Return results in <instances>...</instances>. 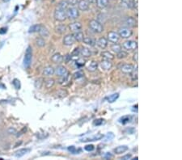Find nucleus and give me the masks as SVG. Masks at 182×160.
Here are the masks:
<instances>
[{
  "mask_svg": "<svg viewBox=\"0 0 182 160\" xmlns=\"http://www.w3.org/2000/svg\"><path fill=\"white\" fill-rule=\"evenodd\" d=\"M67 150L70 151L71 154H74V155H75V154H80V152H81V149H76L75 147H74V146L69 147L67 148Z\"/></svg>",
  "mask_w": 182,
  "mask_h": 160,
  "instance_id": "obj_38",
  "label": "nucleus"
},
{
  "mask_svg": "<svg viewBox=\"0 0 182 160\" xmlns=\"http://www.w3.org/2000/svg\"><path fill=\"white\" fill-rule=\"evenodd\" d=\"M130 159L131 160H138V157H135V158H133V159H132V158H131Z\"/></svg>",
  "mask_w": 182,
  "mask_h": 160,
  "instance_id": "obj_57",
  "label": "nucleus"
},
{
  "mask_svg": "<svg viewBox=\"0 0 182 160\" xmlns=\"http://www.w3.org/2000/svg\"><path fill=\"white\" fill-rule=\"evenodd\" d=\"M131 120H132V116H124L121 117L119 121H120L121 124H127V123H129Z\"/></svg>",
  "mask_w": 182,
  "mask_h": 160,
  "instance_id": "obj_30",
  "label": "nucleus"
},
{
  "mask_svg": "<svg viewBox=\"0 0 182 160\" xmlns=\"http://www.w3.org/2000/svg\"><path fill=\"white\" fill-rule=\"evenodd\" d=\"M125 24L127 25L128 27H130V28H134V27H137L138 22H137V20L133 17L129 16V17L125 18Z\"/></svg>",
  "mask_w": 182,
  "mask_h": 160,
  "instance_id": "obj_9",
  "label": "nucleus"
},
{
  "mask_svg": "<svg viewBox=\"0 0 182 160\" xmlns=\"http://www.w3.org/2000/svg\"><path fill=\"white\" fill-rule=\"evenodd\" d=\"M75 39L72 34H68L66 36H64L63 38V44L67 45V46H71L75 43Z\"/></svg>",
  "mask_w": 182,
  "mask_h": 160,
  "instance_id": "obj_10",
  "label": "nucleus"
},
{
  "mask_svg": "<svg viewBox=\"0 0 182 160\" xmlns=\"http://www.w3.org/2000/svg\"><path fill=\"white\" fill-rule=\"evenodd\" d=\"M7 28H0V34H5V33H7Z\"/></svg>",
  "mask_w": 182,
  "mask_h": 160,
  "instance_id": "obj_55",
  "label": "nucleus"
},
{
  "mask_svg": "<svg viewBox=\"0 0 182 160\" xmlns=\"http://www.w3.org/2000/svg\"><path fill=\"white\" fill-rule=\"evenodd\" d=\"M55 32L58 34H63L67 32V26L64 24H59L55 27Z\"/></svg>",
  "mask_w": 182,
  "mask_h": 160,
  "instance_id": "obj_24",
  "label": "nucleus"
},
{
  "mask_svg": "<svg viewBox=\"0 0 182 160\" xmlns=\"http://www.w3.org/2000/svg\"><path fill=\"white\" fill-rule=\"evenodd\" d=\"M104 123V120L103 119H97V120H96L94 121V125H96V126H99V125H100V124H102Z\"/></svg>",
  "mask_w": 182,
  "mask_h": 160,
  "instance_id": "obj_48",
  "label": "nucleus"
},
{
  "mask_svg": "<svg viewBox=\"0 0 182 160\" xmlns=\"http://www.w3.org/2000/svg\"><path fill=\"white\" fill-rule=\"evenodd\" d=\"M40 24H35V25H32L29 28V30H28V32L29 33H33V32H38L40 28Z\"/></svg>",
  "mask_w": 182,
  "mask_h": 160,
  "instance_id": "obj_34",
  "label": "nucleus"
},
{
  "mask_svg": "<svg viewBox=\"0 0 182 160\" xmlns=\"http://www.w3.org/2000/svg\"><path fill=\"white\" fill-rule=\"evenodd\" d=\"M100 67L104 71H109L113 67V63L110 60L104 59L102 62H100Z\"/></svg>",
  "mask_w": 182,
  "mask_h": 160,
  "instance_id": "obj_14",
  "label": "nucleus"
},
{
  "mask_svg": "<svg viewBox=\"0 0 182 160\" xmlns=\"http://www.w3.org/2000/svg\"><path fill=\"white\" fill-rule=\"evenodd\" d=\"M104 142H109V141H112V140L114 138L115 136H114L113 133L110 132V133H107L106 136H104Z\"/></svg>",
  "mask_w": 182,
  "mask_h": 160,
  "instance_id": "obj_41",
  "label": "nucleus"
},
{
  "mask_svg": "<svg viewBox=\"0 0 182 160\" xmlns=\"http://www.w3.org/2000/svg\"><path fill=\"white\" fill-rule=\"evenodd\" d=\"M83 42L85 43V44H88L90 46H94V45L96 44V41H95L92 38L89 37V36H86V37H84V40H83Z\"/></svg>",
  "mask_w": 182,
  "mask_h": 160,
  "instance_id": "obj_32",
  "label": "nucleus"
},
{
  "mask_svg": "<svg viewBox=\"0 0 182 160\" xmlns=\"http://www.w3.org/2000/svg\"><path fill=\"white\" fill-rule=\"evenodd\" d=\"M78 7L82 11H86L89 9V3L87 0H80L78 2Z\"/></svg>",
  "mask_w": 182,
  "mask_h": 160,
  "instance_id": "obj_13",
  "label": "nucleus"
},
{
  "mask_svg": "<svg viewBox=\"0 0 182 160\" xmlns=\"http://www.w3.org/2000/svg\"><path fill=\"white\" fill-rule=\"evenodd\" d=\"M36 46H38L40 48H42V47H44V45H45V41H44L43 38L38 37V38L36 39Z\"/></svg>",
  "mask_w": 182,
  "mask_h": 160,
  "instance_id": "obj_36",
  "label": "nucleus"
},
{
  "mask_svg": "<svg viewBox=\"0 0 182 160\" xmlns=\"http://www.w3.org/2000/svg\"><path fill=\"white\" fill-rule=\"evenodd\" d=\"M103 138H104V135H103V134H101V133H97L96 135H95V136H93V137L84 138V139H81V142H94V141H99V140H101Z\"/></svg>",
  "mask_w": 182,
  "mask_h": 160,
  "instance_id": "obj_15",
  "label": "nucleus"
},
{
  "mask_svg": "<svg viewBox=\"0 0 182 160\" xmlns=\"http://www.w3.org/2000/svg\"><path fill=\"white\" fill-rule=\"evenodd\" d=\"M133 60L135 62H138V52H135V53L133 54Z\"/></svg>",
  "mask_w": 182,
  "mask_h": 160,
  "instance_id": "obj_54",
  "label": "nucleus"
},
{
  "mask_svg": "<svg viewBox=\"0 0 182 160\" xmlns=\"http://www.w3.org/2000/svg\"><path fill=\"white\" fill-rule=\"evenodd\" d=\"M44 84V79L43 78H38L37 79H36L35 83H34V86L36 88L40 89L42 87V86Z\"/></svg>",
  "mask_w": 182,
  "mask_h": 160,
  "instance_id": "obj_31",
  "label": "nucleus"
},
{
  "mask_svg": "<svg viewBox=\"0 0 182 160\" xmlns=\"http://www.w3.org/2000/svg\"><path fill=\"white\" fill-rule=\"evenodd\" d=\"M127 56H128V53L125 52V51H122V50H121L120 52L117 53V58L118 59H123V58H127Z\"/></svg>",
  "mask_w": 182,
  "mask_h": 160,
  "instance_id": "obj_40",
  "label": "nucleus"
},
{
  "mask_svg": "<svg viewBox=\"0 0 182 160\" xmlns=\"http://www.w3.org/2000/svg\"><path fill=\"white\" fill-rule=\"evenodd\" d=\"M129 150V147L127 146H120V147H116L114 149V153L116 155H121L122 153H125V151Z\"/></svg>",
  "mask_w": 182,
  "mask_h": 160,
  "instance_id": "obj_21",
  "label": "nucleus"
},
{
  "mask_svg": "<svg viewBox=\"0 0 182 160\" xmlns=\"http://www.w3.org/2000/svg\"><path fill=\"white\" fill-rule=\"evenodd\" d=\"M38 32H39V33H40V35L41 36H43V37H49V30L45 28V27L41 25V26H40V30H39Z\"/></svg>",
  "mask_w": 182,
  "mask_h": 160,
  "instance_id": "obj_28",
  "label": "nucleus"
},
{
  "mask_svg": "<svg viewBox=\"0 0 182 160\" xmlns=\"http://www.w3.org/2000/svg\"><path fill=\"white\" fill-rule=\"evenodd\" d=\"M88 25L90 29L96 33H100L104 31V27L101 24V23H100L98 20H95V19L91 20L89 22Z\"/></svg>",
  "mask_w": 182,
  "mask_h": 160,
  "instance_id": "obj_1",
  "label": "nucleus"
},
{
  "mask_svg": "<svg viewBox=\"0 0 182 160\" xmlns=\"http://www.w3.org/2000/svg\"><path fill=\"white\" fill-rule=\"evenodd\" d=\"M69 28L71 31L76 32H80L82 29V24L80 22H74L71 23L69 25Z\"/></svg>",
  "mask_w": 182,
  "mask_h": 160,
  "instance_id": "obj_16",
  "label": "nucleus"
},
{
  "mask_svg": "<svg viewBox=\"0 0 182 160\" xmlns=\"http://www.w3.org/2000/svg\"><path fill=\"white\" fill-rule=\"evenodd\" d=\"M111 49L114 52V53H117L118 52H120L121 50V46L120 44L114 43V44L111 46Z\"/></svg>",
  "mask_w": 182,
  "mask_h": 160,
  "instance_id": "obj_39",
  "label": "nucleus"
},
{
  "mask_svg": "<svg viewBox=\"0 0 182 160\" xmlns=\"http://www.w3.org/2000/svg\"><path fill=\"white\" fill-rule=\"evenodd\" d=\"M98 68V62H96V61H92V62H90L89 66L88 67V71H90V72H94L97 70Z\"/></svg>",
  "mask_w": 182,
  "mask_h": 160,
  "instance_id": "obj_27",
  "label": "nucleus"
},
{
  "mask_svg": "<svg viewBox=\"0 0 182 160\" xmlns=\"http://www.w3.org/2000/svg\"><path fill=\"white\" fill-rule=\"evenodd\" d=\"M86 63V61L84 58H79L77 61H76V66L78 67H84Z\"/></svg>",
  "mask_w": 182,
  "mask_h": 160,
  "instance_id": "obj_43",
  "label": "nucleus"
},
{
  "mask_svg": "<svg viewBox=\"0 0 182 160\" xmlns=\"http://www.w3.org/2000/svg\"><path fill=\"white\" fill-rule=\"evenodd\" d=\"M101 57H102L104 59H107V60H110V61H113L115 57L114 55L111 53L110 52H108V51H104V52H102L101 53Z\"/></svg>",
  "mask_w": 182,
  "mask_h": 160,
  "instance_id": "obj_25",
  "label": "nucleus"
},
{
  "mask_svg": "<svg viewBox=\"0 0 182 160\" xmlns=\"http://www.w3.org/2000/svg\"><path fill=\"white\" fill-rule=\"evenodd\" d=\"M66 13H67V17L71 20H75L80 16L79 10L76 7H74L67 8L66 10Z\"/></svg>",
  "mask_w": 182,
  "mask_h": 160,
  "instance_id": "obj_3",
  "label": "nucleus"
},
{
  "mask_svg": "<svg viewBox=\"0 0 182 160\" xmlns=\"http://www.w3.org/2000/svg\"><path fill=\"white\" fill-rule=\"evenodd\" d=\"M80 49L79 48H75V49H74V51L72 52L71 53V57H75V56H78L79 54H80Z\"/></svg>",
  "mask_w": 182,
  "mask_h": 160,
  "instance_id": "obj_46",
  "label": "nucleus"
},
{
  "mask_svg": "<svg viewBox=\"0 0 182 160\" xmlns=\"http://www.w3.org/2000/svg\"><path fill=\"white\" fill-rule=\"evenodd\" d=\"M67 95H68V92H67V90H65V89H61V90L58 91V92H57V95L59 98L67 97Z\"/></svg>",
  "mask_w": 182,
  "mask_h": 160,
  "instance_id": "obj_37",
  "label": "nucleus"
},
{
  "mask_svg": "<svg viewBox=\"0 0 182 160\" xmlns=\"http://www.w3.org/2000/svg\"><path fill=\"white\" fill-rule=\"evenodd\" d=\"M104 158L105 159H112V158H113V155H112L110 153L107 152L106 154L104 155Z\"/></svg>",
  "mask_w": 182,
  "mask_h": 160,
  "instance_id": "obj_53",
  "label": "nucleus"
},
{
  "mask_svg": "<svg viewBox=\"0 0 182 160\" xmlns=\"http://www.w3.org/2000/svg\"><path fill=\"white\" fill-rule=\"evenodd\" d=\"M131 158H132V155H131V154H127V155H125V156H122L121 159H122V160H129V159H130Z\"/></svg>",
  "mask_w": 182,
  "mask_h": 160,
  "instance_id": "obj_52",
  "label": "nucleus"
},
{
  "mask_svg": "<svg viewBox=\"0 0 182 160\" xmlns=\"http://www.w3.org/2000/svg\"><path fill=\"white\" fill-rule=\"evenodd\" d=\"M3 1L4 3H7V2H9L10 0H3Z\"/></svg>",
  "mask_w": 182,
  "mask_h": 160,
  "instance_id": "obj_58",
  "label": "nucleus"
},
{
  "mask_svg": "<svg viewBox=\"0 0 182 160\" xmlns=\"http://www.w3.org/2000/svg\"><path fill=\"white\" fill-rule=\"evenodd\" d=\"M73 36H74V39L76 41L78 42H82L84 38V33L82 32H74L73 34Z\"/></svg>",
  "mask_w": 182,
  "mask_h": 160,
  "instance_id": "obj_23",
  "label": "nucleus"
},
{
  "mask_svg": "<svg viewBox=\"0 0 182 160\" xmlns=\"http://www.w3.org/2000/svg\"><path fill=\"white\" fill-rule=\"evenodd\" d=\"M51 61L55 64H60L63 62V57L60 53H55L51 57Z\"/></svg>",
  "mask_w": 182,
  "mask_h": 160,
  "instance_id": "obj_17",
  "label": "nucleus"
},
{
  "mask_svg": "<svg viewBox=\"0 0 182 160\" xmlns=\"http://www.w3.org/2000/svg\"><path fill=\"white\" fill-rule=\"evenodd\" d=\"M120 39V36L118 35L117 32H109L108 33V40H109L112 43H117Z\"/></svg>",
  "mask_w": 182,
  "mask_h": 160,
  "instance_id": "obj_7",
  "label": "nucleus"
},
{
  "mask_svg": "<svg viewBox=\"0 0 182 160\" xmlns=\"http://www.w3.org/2000/svg\"><path fill=\"white\" fill-rule=\"evenodd\" d=\"M54 83H55V81L53 79H49L44 81V85H45V87L46 88H51V87H53Z\"/></svg>",
  "mask_w": 182,
  "mask_h": 160,
  "instance_id": "obj_35",
  "label": "nucleus"
},
{
  "mask_svg": "<svg viewBox=\"0 0 182 160\" xmlns=\"http://www.w3.org/2000/svg\"><path fill=\"white\" fill-rule=\"evenodd\" d=\"M121 4L129 9H133L135 7V2L133 0H122Z\"/></svg>",
  "mask_w": 182,
  "mask_h": 160,
  "instance_id": "obj_20",
  "label": "nucleus"
},
{
  "mask_svg": "<svg viewBox=\"0 0 182 160\" xmlns=\"http://www.w3.org/2000/svg\"><path fill=\"white\" fill-rule=\"evenodd\" d=\"M96 1L97 0H88V2L89 3H96Z\"/></svg>",
  "mask_w": 182,
  "mask_h": 160,
  "instance_id": "obj_56",
  "label": "nucleus"
},
{
  "mask_svg": "<svg viewBox=\"0 0 182 160\" xmlns=\"http://www.w3.org/2000/svg\"><path fill=\"white\" fill-rule=\"evenodd\" d=\"M32 50L30 46H28L26 49L24 58V67L25 68H28L30 67L32 62Z\"/></svg>",
  "mask_w": 182,
  "mask_h": 160,
  "instance_id": "obj_2",
  "label": "nucleus"
},
{
  "mask_svg": "<svg viewBox=\"0 0 182 160\" xmlns=\"http://www.w3.org/2000/svg\"><path fill=\"white\" fill-rule=\"evenodd\" d=\"M7 132H8V133H10V134H16V133H17V130L15 129V128L11 127V128H9L8 129Z\"/></svg>",
  "mask_w": 182,
  "mask_h": 160,
  "instance_id": "obj_51",
  "label": "nucleus"
},
{
  "mask_svg": "<svg viewBox=\"0 0 182 160\" xmlns=\"http://www.w3.org/2000/svg\"><path fill=\"white\" fill-rule=\"evenodd\" d=\"M54 73L57 75V76L63 77L67 74V68L63 66H58L56 67V69H54Z\"/></svg>",
  "mask_w": 182,
  "mask_h": 160,
  "instance_id": "obj_8",
  "label": "nucleus"
},
{
  "mask_svg": "<svg viewBox=\"0 0 182 160\" xmlns=\"http://www.w3.org/2000/svg\"><path fill=\"white\" fill-rule=\"evenodd\" d=\"M80 53L82 55L83 58H90V57L92 56V53H91L90 49H88V48H86V47H82L81 49H80Z\"/></svg>",
  "mask_w": 182,
  "mask_h": 160,
  "instance_id": "obj_19",
  "label": "nucleus"
},
{
  "mask_svg": "<svg viewBox=\"0 0 182 160\" xmlns=\"http://www.w3.org/2000/svg\"><path fill=\"white\" fill-rule=\"evenodd\" d=\"M68 3H67V1L66 0H62V1H60L59 3H58V7H57V8L58 9H62V10H67L68 8Z\"/></svg>",
  "mask_w": 182,
  "mask_h": 160,
  "instance_id": "obj_29",
  "label": "nucleus"
},
{
  "mask_svg": "<svg viewBox=\"0 0 182 160\" xmlns=\"http://www.w3.org/2000/svg\"><path fill=\"white\" fill-rule=\"evenodd\" d=\"M134 70V67L132 64H124L121 67V71L124 74H131Z\"/></svg>",
  "mask_w": 182,
  "mask_h": 160,
  "instance_id": "obj_12",
  "label": "nucleus"
},
{
  "mask_svg": "<svg viewBox=\"0 0 182 160\" xmlns=\"http://www.w3.org/2000/svg\"><path fill=\"white\" fill-rule=\"evenodd\" d=\"M31 151V149L29 148H23V149H20L19 151H16L15 154H14V156L16 158H21L23 156H24L25 155H27L28 153H29Z\"/></svg>",
  "mask_w": 182,
  "mask_h": 160,
  "instance_id": "obj_11",
  "label": "nucleus"
},
{
  "mask_svg": "<svg viewBox=\"0 0 182 160\" xmlns=\"http://www.w3.org/2000/svg\"><path fill=\"white\" fill-rule=\"evenodd\" d=\"M96 44H97L98 47H100V49H105L107 46H108V40H107L106 38L104 37H100L99 40L96 41Z\"/></svg>",
  "mask_w": 182,
  "mask_h": 160,
  "instance_id": "obj_18",
  "label": "nucleus"
},
{
  "mask_svg": "<svg viewBox=\"0 0 182 160\" xmlns=\"http://www.w3.org/2000/svg\"><path fill=\"white\" fill-rule=\"evenodd\" d=\"M119 98V94L118 93H115V94H113V95H109V97H107V100H108V102L109 103H110V104H112V103H114Z\"/></svg>",
  "mask_w": 182,
  "mask_h": 160,
  "instance_id": "obj_33",
  "label": "nucleus"
},
{
  "mask_svg": "<svg viewBox=\"0 0 182 160\" xmlns=\"http://www.w3.org/2000/svg\"><path fill=\"white\" fill-rule=\"evenodd\" d=\"M125 133H128V134H133L135 132V129L134 128H127L126 129L124 130Z\"/></svg>",
  "mask_w": 182,
  "mask_h": 160,
  "instance_id": "obj_45",
  "label": "nucleus"
},
{
  "mask_svg": "<svg viewBox=\"0 0 182 160\" xmlns=\"http://www.w3.org/2000/svg\"><path fill=\"white\" fill-rule=\"evenodd\" d=\"M71 55H70V54H67V55H66L64 58H63V60H64V62H66V63H69V62L71 61Z\"/></svg>",
  "mask_w": 182,
  "mask_h": 160,
  "instance_id": "obj_49",
  "label": "nucleus"
},
{
  "mask_svg": "<svg viewBox=\"0 0 182 160\" xmlns=\"http://www.w3.org/2000/svg\"><path fill=\"white\" fill-rule=\"evenodd\" d=\"M122 46L128 51H134L138 48V43L134 40H126L123 43Z\"/></svg>",
  "mask_w": 182,
  "mask_h": 160,
  "instance_id": "obj_5",
  "label": "nucleus"
},
{
  "mask_svg": "<svg viewBox=\"0 0 182 160\" xmlns=\"http://www.w3.org/2000/svg\"><path fill=\"white\" fill-rule=\"evenodd\" d=\"M94 149H95V147H94L93 145H88V146H86V147H84L85 151H88V152L94 151Z\"/></svg>",
  "mask_w": 182,
  "mask_h": 160,
  "instance_id": "obj_47",
  "label": "nucleus"
},
{
  "mask_svg": "<svg viewBox=\"0 0 182 160\" xmlns=\"http://www.w3.org/2000/svg\"><path fill=\"white\" fill-rule=\"evenodd\" d=\"M12 83H13L14 87H15V88L16 90L20 89V80L17 79H15L13 80V82H12Z\"/></svg>",
  "mask_w": 182,
  "mask_h": 160,
  "instance_id": "obj_44",
  "label": "nucleus"
},
{
  "mask_svg": "<svg viewBox=\"0 0 182 160\" xmlns=\"http://www.w3.org/2000/svg\"><path fill=\"white\" fill-rule=\"evenodd\" d=\"M67 3H68V5L75 6L78 3V0H67Z\"/></svg>",
  "mask_w": 182,
  "mask_h": 160,
  "instance_id": "obj_50",
  "label": "nucleus"
},
{
  "mask_svg": "<svg viewBox=\"0 0 182 160\" xmlns=\"http://www.w3.org/2000/svg\"><path fill=\"white\" fill-rule=\"evenodd\" d=\"M96 3V6H97L99 8L104 9L109 6V0H97Z\"/></svg>",
  "mask_w": 182,
  "mask_h": 160,
  "instance_id": "obj_22",
  "label": "nucleus"
},
{
  "mask_svg": "<svg viewBox=\"0 0 182 160\" xmlns=\"http://www.w3.org/2000/svg\"><path fill=\"white\" fill-rule=\"evenodd\" d=\"M54 19H55L57 21H59V22H63V21H65L67 19L66 11L58 8L55 9V11H54Z\"/></svg>",
  "mask_w": 182,
  "mask_h": 160,
  "instance_id": "obj_4",
  "label": "nucleus"
},
{
  "mask_svg": "<svg viewBox=\"0 0 182 160\" xmlns=\"http://www.w3.org/2000/svg\"><path fill=\"white\" fill-rule=\"evenodd\" d=\"M44 76H52L54 75V69L52 67H45L43 71Z\"/></svg>",
  "mask_w": 182,
  "mask_h": 160,
  "instance_id": "obj_26",
  "label": "nucleus"
},
{
  "mask_svg": "<svg viewBox=\"0 0 182 160\" xmlns=\"http://www.w3.org/2000/svg\"><path fill=\"white\" fill-rule=\"evenodd\" d=\"M118 35L121 38H129L131 36L133 35V32L132 30H130L129 28H126V27H123V28H121L118 31Z\"/></svg>",
  "mask_w": 182,
  "mask_h": 160,
  "instance_id": "obj_6",
  "label": "nucleus"
},
{
  "mask_svg": "<svg viewBox=\"0 0 182 160\" xmlns=\"http://www.w3.org/2000/svg\"><path fill=\"white\" fill-rule=\"evenodd\" d=\"M84 76V73L83 71H77L76 73L74 74V79H79L83 78Z\"/></svg>",
  "mask_w": 182,
  "mask_h": 160,
  "instance_id": "obj_42",
  "label": "nucleus"
}]
</instances>
